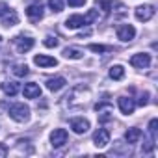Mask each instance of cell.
<instances>
[{"mask_svg":"<svg viewBox=\"0 0 158 158\" xmlns=\"http://www.w3.org/2000/svg\"><path fill=\"white\" fill-rule=\"evenodd\" d=\"M71 128L74 134H86L89 130V121L84 117H74V119H71Z\"/></svg>","mask_w":158,"mask_h":158,"instance_id":"30bf717a","label":"cell"},{"mask_svg":"<svg viewBox=\"0 0 158 158\" xmlns=\"http://www.w3.org/2000/svg\"><path fill=\"white\" fill-rule=\"evenodd\" d=\"M156 127H158V119H151V123H149V134H151L152 141H156Z\"/></svg>","mask_w":158,"mask_h":158,"instance_id":"d4e9b609","label":"cell"},{"mask_svg":"<svg viewBox=\"0 0 158 158\" xmlns=\"http://www.w3.org/2000/svg\"><path fill=\"white\" fill-rule=\"evenodd\" d=\"M82 50L80 48H76V47H67V48H63V58H67V60H80L82 58Z\"/></svg>","mask_w":158,"mask_h":158,"instance_id":"e0dca14e","label":"cell"},{"mask_svg":"<svg viewBox=\"0 0 158 158\" xmlns=\"http://www.w3.org/2000/svg\"><path fill=\"white\" fill-rule=\"evenodd\" d=\"M0 45H2V35H0Z\"/></svg>","mask_w":158,"mask_h":158,"instance_id":"f546056e","label":"cell"},{"mask_svg":"<svg viewBox=\"0 0 158 158\" xmlns=\"http://www.w3.org/2000/svg\"><path fill=\"white\" fill-rule=\"evenodd\" d=\"M130 65L134 69H147L151 65V56L147 52H138L130 58Z\"/></svg>","mask_w":158,"mask_h":158,"instance_id":"277c9868","label":"cell"},{"mask_svg":"<svg viewBox=\"0 0 158 158\" xmlns=\"http://www.w3.org/2000/svg\"><path fill=\"white\" fill-rule=\"evenodd\" d=\"M48 8L56 13L63 11V0H48Z\"/></svg>","mask_w":158,"mask_h":158,"instance_id":"44dd1931","label":"cell"},{"mask_svg":"<svg viewBox=\"0 0 158 158\" xmlns=\"http://www.w3.org/2000/svg\"><path fill=\"white\" fill-rule=\"evenodd\" d=\"M8 156V147L4 143H0V158H6Z\"/></svg>","mask_w":158,"mask_h":158,"instance_id":"83f0119b","label":"cell"},{"mask_svg":"<svg viewBox=\"0 0 158 158\" xmlns=\"http://www.w3.org/2000/svg\"><path fill=\"white\" fill-rule=\"evenodd\" d=\"M154 6H151V4H143V6H138L136 10H134V15H136V19L138 21H143V23H147V21H151L152 17H154Z\"/></svg>","mask_w":158,"mask_h":158,"instance_id":"7a4b0ae2","label":"cell"},{"mask_svg":"<svg viewBox=\"0 0 158 158\" xmlns=\"http://www.w3.org/2000/svg\"><path fill=\"white\" fill-rule=\"evenodd\" d=\"M84 24H86L84 15H71V17L65 19V28H69V30H76V28H80Z\"/></svg>","mask_w":158,"mask_h":158,"instance_id":"5bb4252c","label":"cell"},{"mask_svg":"<svg viewBox=\"0 0 158 158\" xmlns=\"http://www.w3.org/2000/svg\"><path fill=\"white\" fill-rule=\"evenodd\" d=\"M13 43H15V47H17L19 52H28L35 45V41L30 35H17V37H13Z\"/></svg>","mask_w":158,"mask_h":158,"instance_id":"8992f818","label":"cell"},{"mask_svg":"<svg viewBox=\"0 0 158 158\" xmlns=\"http://www.w3.org/2000/svg\"><path fill=\"white\" fill-rule=\"evenodd\" d=\"M26 17L32 21V23H39L43 19V6L41 2H34L26 8Z\"/></svg>","mask_w":158,"mask_h":158,"instance_id":"5b68a950","label":"cell"},{"mask_svg":"<svg viewBox=\"0 0 158 158\" xmlns=\"http://www.w3.org/2000/svg\"><path fill=\"white\" fill-rule=\"evenodd\" d=\"M58 43H60V41H58V37H52V35H47V37H45V41H43V45H45V47H48V48H56V47H58Z\"/></svg>","mask_w":158,"mask_h":158,"instance_id":"cb8c5ba5","label":"cell"},{"mask_svg":"<svg viewBox=\"0 0 158 158\" xmlns=\"http://www.w3.org/2000/svg\"><path fill=\"white\" fill-rule=\"evenodd\" d=\"M0 21H2V24L4 26H15L17 23H19V15H17V11L15 10H11V8H8V11L4 13V15H0Z\"/></svg>","mask_w":158,"mask_h":158,"instance_id":"4fadbf2b","label":"cell"},{"mask_svg":"<svg viewBox=\"0 0 158 158\" xmlns=\"http://www.w3.org/2000/svg\"><path fill=\"white\" fill-rule=\"evenodd\" d=\"M125 139H127V143H128V145L138 143V141L141 139V130H139V128H136V127L128 128V130L125 132Z\"/></svg>","mask_w":158,"mask_h":158,"instance_id":"2e32d148","label":"cell"},{"mask_svg":"<svg viewBox=\"0 0 158 158\" xmlns=\"http://www.w3.org/2000/svg\"><path fill=\"white\" fill-rule=\"evenodd\" d=\"M99 19V11L97 10H89L86 15H84V21H86V24H91V23H95Z\"/></svg>","mask_w":158,"mask_h":158,"instance_id":"7402d4cb","label":"cell"},{"mask_svg":"<svg viewBox=\"0 0 158 158\" xmlns=\"http://www.w3.org/2000/svg\"><path fill=\"white\" fill-rule=\"evenodd\" d=\"M117 106H119L121 114L130 115V114H134V110H136V101L130 99V97H119V99H117Z\"/></svg>","mask_w":158,"mask_h":158,"instance_id":"ba28073f","label":"cell"},{"mask_svg":"<svg viewBox=\"0 0 158 158\" xmlns=\"http://www.w3.org/2000/svg\"><path fill=\"white\" fill-rule=\"evenodd\" d=\"M88 48H89L91 52H97V54H102V52H112V50H114L112 47H106V45H97V43H91Z\"/></svg>","mask_w":158,"mask_h":158,"instance_id":"ffe728a7","label":"cell"},{"mask_svg":"<svg viewBox=\"0 0 158 158\" xmlns=\"http://www.w3.org/2000/svg\"><path fill=\"white\" fill-rule=\"evenodd\" d=\"M108 74H110V78H114V80H121L125 76V69H123V65H112Z\"/></svg>","mask_w":158,"mask_h":158,"instance_id":"ac0fdd59","label":"cell"},{"mask_svg":"<svg viewBox=\"0 0 158 158\" xmlns=\"http://www.w3.org/2000/svg\"><path fill=\"white\" fill-rule=\"evenodd\" d=\"M2 91H4L6 95L13 97V95H17V91H19V84H17V82H4V84H2Z\"/></svg>","mask_w":158,"mask_h":158,"instance_id":"d6986e66","label":"cell"},{"mask_svg":"<svg viewBox=\"0 0 158 158\" xmlns=\"http://www.w3.org/2000/svg\"><path fill=\"white\" fill-rule=\"evenodd\" d=\"M134 37H136V28L132 24H121L117 28V39L127 43V41H132Z\"/></svg>","mask_w":158,"mask_h":158,"instance_id":"52a82bcc","label":"cell"},{"mask_svg":"<svg viewBox=\"0 0 158 158\" xmlns=\"http://www.w3.org/2000/svg\"><path fill=\"white\" fill-rule=\"evenodd\" d=\"M13 73H15L17 76H26V74H28V65H26V63H19V65L13 67Z\"/></svg>","mask_w":158,"mask_h":158,"instance_id":"603a6c76","label":"cell"},{"mask_svg":"<svg viewBox=\"0 0 158 158\" xmlns=\"http://www.w3.org/2000/svg\"><path fill=\"white\" fill-rule=\"evenodd\" d=\"M65 84H67V80L63 76H54V78H48L47 80V88L50 89V91H60L61 88H65Z\"/></svg>","mask_w":158,"mask_h":158,"instance_id":"9a60e30c","label":"cell"},{"mask_svg":"<svg viewBox=\"0 0 158 158\" xmlns=\"http://www.w3.org/2000/svg\"><path fill=\"white\" fill-rule=\"evenodd\" d=\"M67 4H69L71 8H78V6H84L86 0H67Z\"/></svg>","mask_w":158,"mask_h":158,"instance_id":"484cf974","label":"cell"},{"mask_svg":"<svg viewBox=\"0 0 158 158\" xmlns=\"http://www.w3.org/2000/svg\"><path fill=\"white\" fill-rule=\"evenodd\" d=\"M8 8H10V6H6V4H0V15H4V13L8 11Z\"/></svg>","mask_w":158,"mask_h":158,"instance_id":"f1b7e54d","label":"cell"},{"mask_svg":"<svg viewBox=\"0 0 158 158\" xmlns=\"http://www.w3.org/2000/svg\"><path fill=\"white\" fill-rule=\"evenodd\" d=\"M93 143H95V147L104 149V147L110 143V132H108L106 128H99V130L93 134Z\"/></svg>","mask_w":158,"mask_h":158,"instance_id":"9c48e42d","label":"cell"},{"mask_svg":"<svg viewBox=\"0 0 158 158\" xmlns=\"http://www.w3.org/2000/svg\"><path fill=\"white\" fill-rule=\"evenodd\" d=\"M23 93H24L26 99H39V97H41V88H39V84H35V82H28V84H24Z\"/></svg>","mask_w":158,"mask_h":158,"instance_id":"7c38bea8","label":"cell"},{"mask_svg":"<svg viewBox=\"0 0 158 158\" xmlns=\"http://www.w3.org/2000/svg\"><path fill=\"white\" fill-rule=\"evenodd\" d=\"M34 63L39 67H56L58 60L52 56H47V54H37V56H34Z\"/></svg>","mask_w":158,"mask_h":158,"instance_id":"8fae6325","label":"cell"},{"mask_svg":"<svg viewBox=\"0 0 158 158\" xmlns=\"http://www.w3.org/2000/svg\"><path fill=\"white\" fill-rule=\"evenodd\" d=\"M10 117L17 123H26L30 119V108L24 102H15L10 106Z\"/></svg>","mask_w":158,"mask_h":158,"instance_id":"6da1fadb","label":"cell"},{"mask_svg":"<svg viewBox=\"0 0 158 158\" xmlns=\"http://www.w3.org/2000/svg\"><path fill=\"white\" fill-rule=\"evenodd\" d=\"M65 143H67V130L65 128H54L50 132V145L54 149H58V147H63Z\"/></svg>","mask_w":158,"mask_h":158,"instance_id":"3957f363","label":"cell"},{"mask_svg":"<svg viewBox=\"0 0 158 158\" xmlns=\"http://www.w3.org/2000/svg\"><path fill=\"white\" fill-rule=\"evenodd\" d=\"M147 102H149V93H143V95H141V99L138 101V104H139V106H145Z\"/></svg>","mask_w":158,"mask_h":158,"instance_id":"4316f807","label":"cell"}]
</instances>
